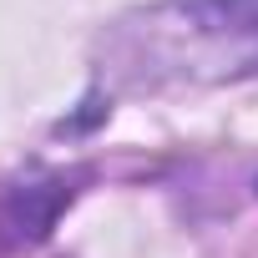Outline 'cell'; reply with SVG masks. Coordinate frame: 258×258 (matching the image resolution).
<instances>
[{
	"mask_svg": "<svg viewBox=\"0 0 258 258\" xmlns=\"http://www.w3.org/2000/svg\"><path fill=\"white\" fill-rule=\"evenodd\" d=\"M258 76V0H162L101 36L111 91L223 86Z\"/></svg>",
	"mask_w": 258,
	"mask_h": 258,
	"instance_id": "cell-1",
	"label": "cell"
}]
</instances>
